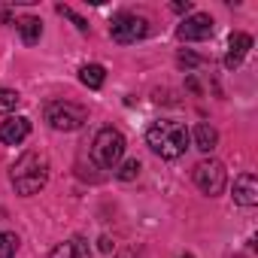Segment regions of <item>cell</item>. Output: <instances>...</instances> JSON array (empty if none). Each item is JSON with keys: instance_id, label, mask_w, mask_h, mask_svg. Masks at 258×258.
Wrapping results in <instances>:
<instances>
[{"instance_id": "8", "label": "cell", "mask_w": 258, "mask_h": 258, "mask_svg": "<svg viewBox=\"0 0 258 258\" xmlns=\"http://www.w3.org/2000/svg\"><path fill=\"white\" fill-rule=\"evenodd\" d=\"M28 134H31V118H25V115L7 118L4 124H0V140H4L7 146H19Z\"/></svg>"}, {"instance_id": "10", "label": "cell", "mask_w": 258, "mask_h": 258, "mask_svg": "<svg viewBox=\"0 0 258 258\" xmlns=\"http://www.w3.org/2000/svg\"><path fill=\"white\" fill-rule=\"evenodd\" d=\"M249 49H252V37H249V34H231V40H228V55H225V67H228V70H237V67L243 64V58L249 55Z\"/></svg>"}, {"instance_id": "13", "label": "cell", "mask_w": 258, "mask_h": 258, "mask_svg": "<svg viewBox=\"0 0 258 258\" xmlns=\"http://www.w3.org/2000/svg\"><path fill=\"white\" fill-rule=\"evenodd\" d=\"M19 31H22V40H25L28 46H34V43L43 37V22H40V19H34V16H28V19H22V22H19Z\"/></svg>"}, {"instance_id": "19", "label": "cell", "mask_w": 258, "mask_h": 258, "mask_svg": "<svg viewBox=\"0 0 258 258\" xmlns=\"http://www.w3.org/2000/svg\"><path fill=\"white\" fill-rule=\"evenodd\" d=\"M198 64H201L198 55H191V52H182L179 55V67H198Z\"/></svg>"}, {"instance_id": "22", "label": "cell", "mask_w": 258, "mask_h": 258, "mask_svg": "<svg viewBox=\"0 0 258 258\" xmlns=\"http://www.w3.org/2000/svg\"><path fill=\"white\" fill-rule=\"evenodd\" d=\"M112 249V243H109V237H100V252H109Z\"/></svg>"}, {"instance_id": "20", "label": "cell", "mask_w": 258, "mask_h": 258, "mask_svg": "<svg viewBox=\"0 0 258 258\" xmlns=\"http://www.w3.org/2000/svg\"><path fill=\"white\" fill-rule=\"evenodd\" d=\"M115 258H143V255H140L137 249H124V252H121V255H115Z\"/></svg>"}, {"instance_id": "12", "label": "cell", "mask_w": 258, "mask_h": 258, "mask_svg": "<svg viewBox=\"0 0 258 258\" xmlns=\"http://www.w3.org/2000/svg\"><path fill=\"white\" fill-rule=\"evenodd\" d=\"M216 143H219V131H216V127L213 124H198L195 127V146L201 149V152H213L216 149Z\"/></svg>"}, {"instance_id": "15", "label": "cell", "mask_w": 258, "mask_h": 258, "mask_svg": "<svg viewBox=\"0 0 258 258\" xmlns=\"http://www.w3.org/2000/svg\"><path fill=\"white\" fill-rule=\"evenodd\" d=\"M19 249V237L10 231H0V258H13Z\"/></svg>"}, {"instance_id": "5", "label": "cell", "mask_w": 258, "mask_h": 258, "mask_svg": "<svg viewBox=\"0 0 258 258\" xmlns=\"http://www.w3.org/2000/svg\"><path fill=\"white\" fill-rule=\"evenodd\" d=\"M225 182H228V173H225V164L222 161H201L198 167H195V185L204 191V195H210V198H216V195H222L225 191Z\"/></svg>"}, {"instance_id": "4", "label": "cell", "mask_w": 258, "mask_h": 258, "mask_svg": "<svg viewBox=\"0 0 258 258\" xmlns=\"http://www.w3.org/2000/svg\"><path fill=\"white\" fill-rule=\"evenodd\" d=\"M85 118H88V109L70 100H55L46 106V121L55 131H76V127H82Z\"/></svg>"}, {"instance_id": "9", "label": "cell", "mask_w": 258, "mask_h": 258, "mask_svg": "<svg viewBox=\"0 0 258 258\" xmlns=\"http://www.w3.org/2000/svg\"><path fill=\"white\" fill-rule=\"evenodd\" d=\"M234 201L240 207H255L258 204V179H255V173H240L234 179Z\"/></svg>"}, {"instance_id": "7", "label": "cell", "mask_w": 258, "mask_h": 258, "mask_svg": "<svg viewBox=\"0 0 258 258\" xmlns=\"http://www.w3.org/2000/svg\"><path fill=\"white\" fill-rule=\"evenodd\" d=\"M176 37L185 40V43L207 40V37H213V19H210L207 13H195V16H188V19L176 28Z\"/></svg>"}, {"instance_id": "17", "label": "cell", "mask_w": 258, "mask_h": 258, "mask_svg": "<svg viewBox=\"0 0 258 258\" xmlns=\"http://www.w3.org/2000/svg\"><path fill=\"white\" fill-rule=\"evenodd\" d=\"M19 103H22L19 91H13V88H0V112H13Z\"/></svg>"}, {"instance_id": "18", "label": "cell", "mask_w": 258, "mask_h": 258, "mask_svg": "<svg viewBox=\"0 0 258 258\" xmlns=\"http://www.w3.org/2000/svg\"><path fill=\"white\" fill-rule=\"evenodd\" d=\"M58 13H61V16H67V19H70V22H73L79 31H88V22H85V19H79V16L70 10V7H58Z\"/></svg>"}, {"instance_id": "21", "label": "cell", "mask_w": 258, "mask_h": 258, "mask_svg": "<svg viewBox=\"0 0 258 258\" xmlns=\"http://www.w3.org/2000/svg\"><path fill=\"white\" fill-rule=\"evenodd\" d=\"M173 10H176V13H188L191 4H188V0H185V4H173Z\"/></svg>"}, {"instance_id": "1", "label": "cell", "mask_w": 258, "mask_h": 258, "mask_svg": "<svg viewBox=\"0 0 258 258\" xmlns=\"http://www.w3.org/2000/svg\"><path fill=\"white\" fill-rule=\"evenodd\" d=\"M188 140H191V134L185 131V124H179V121H155L149 131H146L149 149H152L155 155L167 158V161L179 158V155L188 149Z\"/></svg>"}, {"instance_id": "3", "label": "cell", "mask_w": 258, "mask_h": 258, "mask_svg": "<svg viewBox=\"0 0 258 258\" xmlns=\"http://www.w3.org/2000/svg\"><path fill=\"white\" fill-rule=\"evenodd\" d=\"M124 155V137L121 131H115V127H103V131H97L94 143H91V158L97 167L103 170H115V164L121 161Z\"/></svg>"}, {"instance_id": "2", "label": "cell", "mask_w": 258, "mask_h": 258, "mask_svg": "<svg viewBox=\"0 0 258 258\" xmlns=\"http://www.w3.org/2000/svg\"><path fill=\"white\" fill-rule=\"evenodd\" d=\"M49 179V161L40 152H25L22 161L13 167V185L19 195H37Z\"/></svg>"}, {"instance_id": "23", "label": "cell", "mask_w": 258, "mask_h": 258, "mask_svg": "<svg viewBox=\"0 0 258 258\" xmlns=\"http://www.w3.org/2000/svg\"><path fill=\"white\" fill-rule=\"evenodd\" d=\"M179 258H195V255H179Z\"/></svg>"}, {"instance_id": "11", "label": "cell", "mask_w": 258, "mask_h": 258, "mask_svg": "<svg viewBox=\"0 0 258 258\" xmlns=\"http://www.w3.org/2000/svg\"><path fill=\"white\" fill-rule=\"evenodd\" d=\"M52 258H91V252H88V243H85V240L73 237V240L58 243V246L52 249Z\"/></svg>"}, {"instance_id": "14", "label": "cell", "mask_w": 258, "mask_h": 258, "mask_svg": "<svg viewBox=\"0 0 258 258\" xmlns=\"http://www.w3.org/2000/svg\"><path fill=\"white\" fill-rule=\"evenodd\" d=\"M103 79H106V70H103L100 64H85V67L79 70V82L88 85V88H100Z\"/></svg>"}, {"instance_id": "16", "label": "cell", "mask_w": 258, "mask_h": 258, "mask_svg": "<svg viewBox=\"0 0 258 258\" xmlns=\"http://www.w3.org/2000/svg\"><path fill=\"white\" fill-rule=\"evenodd\" d=\"M140 170H143V167H140V161H137V158H131V161H124V164L115 170V176H118L121 182H131V179H137V176H140Z\"/></svg>"}, {"instance_id": "6", "label": "cell", "mask_w": 258, "mask_h": 258, "mask_svg": "<svg viewBox=\"0 0 258 258\" xmlns=\"http://www.w3.org/2000/svg\"><path fill=\"white\" fill-rule=\"evenodd\" d=\"M146 34H149V22L140 19V16H131V13H121V16L112 22V28H109V37H112L115 43H121V46L137 43V40H143Z\"/></svg>"}]
</instances>
